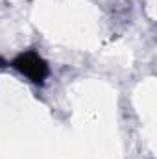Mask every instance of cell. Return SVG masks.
Listing matches in <instances>:
<instances>
[{"label": "cell", "mask_w": 157, "mask_h": 159, "mask_svg": "<svg viewBox=\"0 0 157 159\" xmlns=\"http://www.w3.org/2000/svg\"><path fill=\"white\" fill-rule=\"evenodd\" d=\"M11 65L17 70H20L24 76H28L34 83H43L46 80V76H48V65H46V61L41 56H37L35 52H32V50L20 54L19 57H15Z\"/></svg>", "instance_id": "cell-1"}]
</instances>
